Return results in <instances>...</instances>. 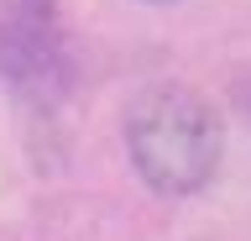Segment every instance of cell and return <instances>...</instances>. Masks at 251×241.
I'll use <instances>...</instances> for the list:
<instances>
[{
    "instance_id": "cell-1",
    "label": "cell",
    "mask_w": 251,
    "mask_h": 241,
    "mask_svg": "<svg viewBox=\"0 0 251 241\" xmlns=\"http://www.w3.org/2000/svg\"><path fill=\"white\" fill-rule=\"evenodd\" d=\"M126 152L152 194L183 199L215 178L225 152V121L199 89L173 79L152 84L126 105Z\"/></svg>"
},
{
    "instance_id": "cell-2",
    "label": "cell",
    "mask_w": 251,
    "mask_h": 241,
    "mask_svg": "<svg viewBox=\"0 0 251 241\" xmlns=\"http://www.w3.org/2000/svg\"><path fill=\"white\" fill-rule=\"evenodd\" d=\"M235 110L246 115V126H251V68L241 74V79H235Z\"/></svg>"
},
{
    "instance_id": "cell-3",
    "label": "cell",
    "mask_w": 251,
    "mask_h": 241,
    "mask_svg": "<svg viewBox=\"0 0 251 241\" xmlns=\"http://www.w3.org/2000/svg\"><path fill=\"white\" fill-rule=\"evenodd\" d=\"M11 16H47V0H0Z\"/></svg>"
},
{
    "instance_id": "cell-4",
    "label": "cell",
    "mask_w": 251,
    "mask_h": 241,
    "mask_svg": "<svg viewBox=\"0 0 251 241\" xmlns=\"http://www.w3.org/2000/svg\"><path fill=\"white\" fill-rule=\"evenodd\" d=\"M141 5H173V0H141Z\"/></svg>"
}]
</instances>
